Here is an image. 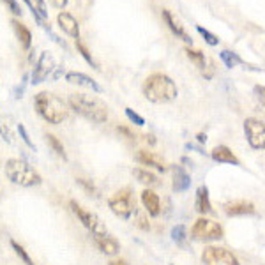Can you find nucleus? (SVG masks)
Returning a JSON list of instances; mask_svg holds the SVG:
<instances>
[{"label": "nucleus", "mask_w": 265, "mask_h": 265, "mask_svg": "<svg viewBox=\"0 0 265 265\" xmlns=\"http://www.w3.org/2000/svg\"><path fill=\"white\" fill-rule=\"evenodd\" d=\"M143 96L150 103L163 105V103H170L173 99H177L179 89L170 76H166L163 73H154L143 83Z\"/></svg>", "instance_id": "f257e3e1"}, {"label": "nucleus", "mask_w": 265, "mask_h": 265, "mask_svg": "<svg viewBox=\"0 0 265 265\" xmlns=\"http://www.w3.org/2000/svg\"><path fill=\"white\" fill-rule=\"evenodd\" d=\"M69 106L78 113L85 117L87 120H92L96 124H103L108 120V108L101 99L87 94H71Z\"/></svg>", "instance_id": "f03ea898"}, {"label": "nucleus", "mask_w": 265, "mask_h": 265, "mask_svg": "<svg viewBox=\"0 0 265 265\" xmlns=\"http://www.w3.org/2000/svg\"><path fill=\"white\" fill-rule=\"evenodd\" d=\"M37 113L50 124H60L67 119V106L59 96L52 92H39L34 99Z\"/></svg>", "instance_id": "7ed1b4c3"}, {"label": "nucleus", "mask_w": 265, "mask_h": 265, "mask_svg": "<svg viewBox=\"0 0 265 265\" xmlns=\"http://www.w3.org/2000/svg\"><path fill=\"white\" fill-rule=\"evenodd\" d=\"M6 175L11 182L21 186V188H34L42 182L41 175L23 159H7L6 161Z\"/></svg>", "instance_id": "20e7f679"}, {"label": "nucleus", "mask_w": 265, "mask_h": 265, "mask_svg": "<svg viewBox=\"0 0 265 265\" xmlns=\"http://www.w3.org/2000/svg\"><path fill=\"white\" fill-rule=\"evenodd\" d=\"M225 230L219 223L212 219H207V217H200L195 221L191 228V239L196 242H212L223 239Z\"/></svg>", "instance_id": "39448f33"}, {"label": "nucleus", "mask_w": 265, "mask_h": 265, "mask_svg": "<svg viewBox=\"0 0 265 265\" xmlns=\"http://www.w3.org/2000/svg\"><path fill=\"white\" fill-rule=\"evenodd\" d=\"M69 207H71V210H73L74 216L80 219V223L83 225V227L87 228L89 232H91L92 237H99V235H108V230H106L105 223H103L101 217H99L98 214L91 212V210H87L85 207H81L80 203L76 202V200H71Z\"/></svg>", "instance_id": "423d86ee"}, {"label": "nucleus", "mask_w": 265, "mask_h": 265, "mask_svg": "<svg viewBox=\"0 0 265 265\" xmlns=\"http://www.w3.org/2000/svg\"><path fill=\"white\" fill-rule=\"evenodd\" d=\"M108 205L112 209V212L120 219H129L132 212L136 210V203L132 202V193L129 188L119 189L117 193H113V196H110Z\"/></svg>", "instance_id": "0eeeda50"}, {"label": "nucleus", "mask_w": 265, "mask_h": 265, "mask_svg": "<svg viewBox=\"0 0 265 265\" xmlns=\"http://www.w3.org/2000/svg\"><path fill=\"white\" fill-rule=\"evenodd\" d=\"M244 135L249 147L255 150L265 149V122L255 117L244 120Z\"/></svg>", "instance_id": "6e6552de"}, {"label": "nucleus", "mask_w": 265, "mask_h": 265, "mask_svg": "<svg viewBox=\"0 0 265 265\" xmlns=\"http://www.w3.org/2000/svg\"><path fill=\"white\" fill-rule=\"evenodd\" d=\"M202 262L205 265H239L234 253L219 246H205L202 251Z\"/></svg>", "instance_id": "1a4fd4ad"}, {"label": "nucleus", "mask_w": 265, "mask_h": 265, "mask_svg": "<svg viewBox=\"0 0 265 265\" xmlns=\"http://www.w3.org/2000/svg\"><path fill=\"white\" fill-rule=\"evenodd\" d=\"M53 69H55V59H53V55L50 52H42L37 60V64H35L34 71H32L30 83H34V85L42 83V81L52 74Z\"/></svg>", "instance_id": "9d476101"}, {"label": "nucleus", "mask_w": 265, "mask_h": 265, "mask_svg": "<svg viewBox=\"0 0 265 265\" xmlns=\"http://www.w3.org/2000/svg\"><path fill=\"white\" fill-rule=\"evenodd\" d=\"M223 210L227 216H253L256 212L255 205L248 200H234V202H227L223 205Z\"/></svg>", "instance_id": "9b49d317"}, {"label": "nucleus", "mask_w": 265, "mask_h": 265, "mask_svg": "<svg viewBox=\"0 0 265 265\" xmlns=\"http://www.w3.org/2000/svg\"><path fill=\"white\" fill-rule=\"evenodd\" d=\"M57 23H59L60 30H64V34L76 39V41L80 39V25H78L76 18H74L73 14L62 11V13H59V16H57Z\"/></svg>", "instance_id": "f8f14e48"}, {"label": "nucleus", "mask_w": 265, "mask_h": 265, "mask_svg": "<svg viewBox=\"0 0 265 265\" xmlns=\"http://www.w3.org/2000/svg\"><path fill=\"white\" fill-rule=\"evenodd\" d=\"M210 157L219 164H234V166H241V161L234 154V150L227 145H217L210 150Z\"/></svg>", "instance_id": "ddd939ff"}, {"label": "nucleus", "mask_w": 265, "mask_h": 265, "mask_svg": "<svg viewBox=\"0 0 265 265\" xmlns=\"http://www.w3.org/2000/svg\"><path fill=\"white\" fill-rule=\"evenodd\" d=\"M161 16H163V20H164V23L168 25V28H170L171 32H173L175 35H177L179 39H182V41L186 42V45H193V39H191V35L188 34V32L184 30V27H182L181 23H179L177 20L173 18V14L170 13L168 9H163V13H161Z\"/></svg>", "instance_id": "4468645a"}, {"label": "nucleus", "mask_w": 265, "mask_h": 265, "mask_svg": "<svg viewBox=\"0 0 265 265\" xmlns=\"http://www.w3.org/2000/svg\"><path fill=\"white\" fill-rule=\"evenodd\" d=\"M171 173H173L171 188H173L175 193H184V191H188V189L191 188V177H189V173L181 166V164H177V166L171 168Z\"/></svg>", "instance_id": "2eb2a0df"}, {"label": "nucleus", "mask_w": 265, "mask_h": 265, "mask_svg": "<svg viewBox=\"0 0 265 265\" xmlns=\"http://www.w3.org/2000/svg\"><path fill=\"white\" fill-rule=\"evenodd\" d=\"M136 161H138L140 164H143V166L156 168L157 171H166L168 170L166 163H164V161L161 159L157 154L149 152V150H140V152L136 154Z\"/></svg>", "instance_id": "dca6fc26"}, {"label": "nucleus", "mask_w": 265, "mask_h": 265, "mask_svg": "<svg viewBox=\"0 0 265 265\" xmlns=\"http://www.w3.org/2000/svg\"><path fill=\"white\" fill-rule=\"evenodd\" d=\"M66 80L69 81V83H73V85H80V87H85V89H91V91H94V92H103L101 85H99L96 80H92L91 76H87V74H83V73H76V71H69V73L66 74Z\"/></svg>", "instance_id": "f3484780"}, {"label": "nucleus", "mask_w": 265, "mask_h": 265, "mask_svg": "<svg viewBox=\"0 0 265 265\" xmlns=\"http://www.w3.org/2000/svg\"><path fill=\"white\" fill-rule=\"evenodd\" d=\"M140 198H142V203H143V207H145L147 214H150V216H154V217L159 216L161 214V200L152 189H143Z\"/></svg>", "instance_id": "a211bd4d"}, {"label": "nucleus", "mask_w": 265, "mask_h": 265, "mask_svg": "<svg viewBox=\"0 0 265 265\" xmlns=\"http://www.w3.org/2000/svg\"><path fill=\"white\" fill-rule=\"evenodd\" d=\"M92 239H94L98 248L101 249V253H105V255L113 256L120 251L119 241H117L115 237H112V235H99V237H92Z\"/></svg>", "instance_id": "6ab92c4d"}, {"label": "nucleus", "mask_w": 265, "mask_h": 265, "mask_svg": "<svg viewBox=\"0 0 265 265\" xmlns=\"http://www.w3.org/2000/svg\"><path fill=\"white\" fill-rule=\"evenodd\" d=\"M195 207L202 216H205V214H212V203H210L209 188H207V186H200V188L196 189Z\"/></svg>", "instance_id": "aec40b11"}, {"label": "nucleus", "mask_w": 265, "mask_h": 265, "mask_svg": "<svg viewBox=\"0 0 265 265\" xmlns=\"http://www.w3.org/2000/svg\"><path fill=\"white\" fill-rule=\"evenodd\" d=\"M11 27H13L14 34H16V37H18V41L21 42V48H23V50L30 48V45H32L30 30H28V28L25 27L21 21H18V20H11Z\"/></svg>", "instance_id": "412c9836"}, {"label": "nucleus", "mask_w": 265, "mask_h": 265, "mask_svg": "<svg viewBox=\"0 0 265 265\" xmlns=\"http://www.w3.org/2000/svg\"><path fill=\"white\" fill-rule=\"evenodd\" d=\"M132 175H135V177L138 179V182H142V184H147V186L159 184L157 175H154L152 171L145 170V168H132Z\"/></svg>", "instance_id": "4be33fe9"}, {"label": "nucleus", "mask_w": 265, "mask_h": 265, "mask_svg": "<svg viewBox=\"0 0 265 265\" xmlns=\"http://www.w3.org/2000/svg\"><path fill=\"white\" fill-rule=\"evenodd\" d=\"M186 55H188V59L191 60V62L195 64V66L198 67L200 71H202L203 76H205V71H207V59H205V55H203L200 50H193V48H186Z\"/></svg>", "instance_id": "5701e85b"}, {"label": "nucleus", "mask_w": 265, "mask_h": 265, "mask_svg": "<svg viewBox=\"0 0 265 265\" xmlns=\"http://www.w3.org/2000/svg\"><path fill=\"white\" fill-rule=\"evenodd\" d=\"M219 57H221V62H223L228 69H234V67L244 64V60H242L235 52H230V50H223V52L219 53Z\"/></svg>", "instance_id": "b1692460"}, {"label": "nucleus", "mask_w": 265, "mask_h": 265, "mask_svg": "<svg viewBox=\"0 0 265 265\" xmlns=\"http://www.w3.org/2000/svg\"><path fill=\"white\" fill-rule=\"evenodd\" d=\"M46 142H48V145L52 147L53 149V152L57 154L59 157H62L64 161L67 159V156H66V150H64V145L60 143V140L57 138L55 135H46Z\"/></svg>", "instance_id": "393cba45"}, {"label": "nucleus", "mask_w": 265, "mask_h": 265, "mask_svg": "<svg viewBox=\"0 0 265 265\" xmlns=\"http://www.w3.org/2000/svg\"><path fill=\"white\" fill-rule=\"evenodd\" d=\"M171 239H173V242L179 246L186 244V241H188V234H186L184 225H177V227L171 228Z\"/></svg>", "instance_id": "a878e982"}, {"label": "nucleus", "mask_w": 265, "mask_h": 265, "mask_svg": "<svg viewBox=\"0 0 265 265\" xmlns=\"http://www.w3.org/2000/svg\"><path fill=\"white\" fill-rule=\"evenodd\" d=\"M11 248L14 249V253H16V255H18V258H21V262H23L25 265H35V263H34V260H32L30 256H28V253H27V251H25L23 246H20L16 241H13V239H11Z\"/></svg>", "instance_id": "bb28decb"}, {"label": "nucleus", "mask_w": 265, "mask_h": 265, "mask_svg": "<svg viewBox=\"0 0 265 265\" xmlns=\"http://www.w3.org/2000/svg\"><path fill=\"white\" fill-rule=\"evenodd\" d=\"M76 48H78V52H80V55L83 57L85 60H87L89 66H92V67H94V69H99V64L96 62L94 57H92V55H91V52H89V50H87V46H85L83 42L80 41V39H78V41H76Z\"/></svg>", "instance_id": "cd10ccee"}, {"label": "nucleus", "mask_w": 265, "mask_h": 265, "mask_svg": "<svg viewBox=\"0 0 265 265\" xmlns=\"http://www.w3.org/2000/svg\"><path fill=\"white\" fill-rule=\"evenodd\" d=\"M196 30H198V34L202 35L203 39H205L207 45H210V46H217V45H219V39H217L210 30H207V28H203V27H196Z\"/></svg>", "instance_id": "c85d7f7f"}, {"label": "nucleus", "mask_w": 265, "mask_h": 265, "mask_svg": "<svg viewBox=\"0 0 265 265\" xmlns=\"http://www.w3.org/2000/svg\"><path fill=\"white\" fill-rule=\"evenodd\" d=\"M32 4H34L35 13H37V16L41 18V20H46V18H48V11H46V4H45V0H32Z\"/></svg>", "instance_id": "c756f323"}, {"label": "nucleus", "mask_w": 265, "mask_h": 265, "mask_svg": "<svg viewBox=\"0 0 265 265\" xmlns=\"http://www.w3.org/2000/svg\"><path fill=\"white\" fill-rule=\"evenodd\" d=\"M126 117L131 120L132 124H136V126H145V119H143L142 115H138V113H136L135 110L126 108Z\"/></svg>", "instance_id": "7c9ffc66"}, {"label": "nucleus", "mask_w": 265, "mask_h": 265, "mask_svg": "<svg viewBox=\"0 0 265 265\" xmlns=\"http://www.w3.org/2000/svg\"><path fill=\"white\" fill-rule=\"evenodd\" d=\"M18 131H20V135H21V138H23L25 145H27L30 150H35V145H34V143H32L30 136H28V132H27V129H25L23 124H20V126H18Z\"/></svg>", "instance_id": "2f4dec72"}, {"label": "nucleus", "mask_w": 265, "mask_h": 265, "mask_svg": "<svg viewBox=\"0 0 265 265\" xmlns=\"http://www.w3.org/2000/svg\"><path fill=\"white\" fill-rule=\"evenodd\" d=\"M4 2L7 4V7H9V11L14 14V16H21V13H23V11H21V7L18 6L16 0H4Z\"/></svg>", "instance_id": "473e14b6"}, {"label": "nucleus", "mask_w": 265, "mask_h": 265, "mask_svg": "<svg viewBox=\"0 0 265 265\" xmlns=\"http://www.w3.org/2000/svg\"><path fill=\"white\" fill-rule=\"evenodd\" d=\"M76 182L81 186V188L85 189V191L91 193V195H92V193H94V195H96V193H98V191H96V188H94V184H92V182H89L87 179H76Z\"/></svg>", "instance_id": "72a5a7b5"}, {"label": "nucleus", "mask_w": 265, "mask_h": 265, "mask_svg": "<svg viewBox=\"0 0 265 265\" xmlns=\"http://www.w3.org/2000/svg\"><path fill=\"white\" fill-rule=\"evenodd\" d=\"M255 96H256V99H258V101L265 106V85H256Z\"/></svg>", "instance_id": "f704fd0d"}, {"label": "nucleus", "mask_w": 265, "mask_h": 265, "mask_svg": "<svg viewBox=\"0 0 265 265\" xmlns=\"http://www.w3.org/2000/svg\"><path fill=\"white\" fill-rule=\"evenodd\" d=\"M50 4L53 7H57V9H64L67 6V0H50Z\"/></svg>", "instance_id": "c9c22d12"}, {"label": "nucleus", "mask_w": 265, "mask_h": 265, "mask_svg": "<svg viewBox=\"0 0 265 265\" xmlns=\"http://www.w3.org/2000/svg\"><path fill=\"white\" fill-rule=\"evenodd\" d=\"M117 131H119V132H122V135H126L127 136V138H135V135H132V132L129 131V129H127V127H117Z\"/></svg>", "instance_id": "e433bc0d"}, {"label": "nucleus", "mask_w": 265, "mask_h": 265, "mask_svg": "<svg viewBox=\"0 0 265 265\" xmlns=\"http://www.w3.org/2000/svg\"><path fill=\"white\" fill-rule=\"evenodd\" d=\"M108 265H129L126 262V260H122V258H119V260H112V262H110Z\"/></svg>", "instance_id": "4c0bfd02"}, {"label": "nucleus", "mask_w": 265, "mask_h": 265, "mask_svg": "<svg viewBox=\"0 0 265 265\" xmlns=\"http://www.w3.org/2000/svg\"><path fill=\"white\" fill-rule=\"evenodd\" d=\"M196 138H198L200 143H205V142H207V136L203 135V132H198V135H196Z\"/></svg>", "instance_id": "58836bf2"}]
</instances>
